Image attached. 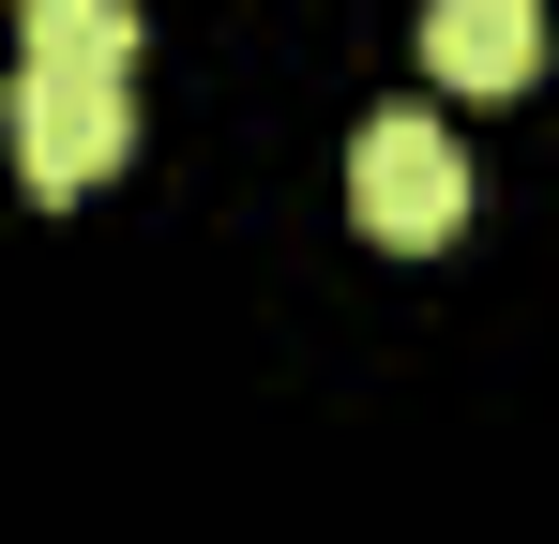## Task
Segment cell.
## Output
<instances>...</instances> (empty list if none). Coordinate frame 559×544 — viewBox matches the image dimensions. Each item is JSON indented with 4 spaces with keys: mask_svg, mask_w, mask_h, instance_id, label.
<instances>
[{
    "mask_svg": "<svg viewBox=\"0 0 559 544\" xmlns=\"http://www.w3.org/2000/svg\"><path fill=\"white\" fill-rule=\"evenodd\" d=\"M348 212H364L378 243H454L468 227V152L439 106H364V137H348Z\"/></svg>",
    "mask_w": 559,
    "mask_h": 544,
    "instance_id": "1",
    "label": "cell"
},
{
    "mask_svg": "<svg viewBox=\"0 0 559 544\" xmlns=\"http://www.w3.org/2000/svg\"><path fill=\"white\" fill-rule=\"evenodd\" d=\"M136 152V91L121 76H46V61H15V167L31 197H76Z\"/></svg>",
    "mask_w": 559,
    "mask_h": 544,
    "instance_id": "2",
    "label": "cell"
},
{
    "mask_svg": "<svg viewBox=\"0 0 559 544\" xmlns=\"http://www.w3.org/2000/svg\"><path fill=\"white\" fill-rule=\"evenodd\" d=\"M424 61L468 91H514L545 61V0H424Z\"/></svg>",
    "mask_w": 559,
    "mask_h": 544,
    "instance_id": "3",
    "label": "cell"
},
{
    "mask_svg": "<svg viewBox=\"0 0 559 544\" xmlns=\"http://www.w3.org/2000/svg\"><path fill=\"white\" fill-rule=\"evenodd\" d=\"M15 46L46 76H121L136 91V0H15Z\"/></svg>",
    "mask_w": 559,
    "mask_h": 544,
    "instance_id": "4",
    "label": "cell"
}]
</instances>
